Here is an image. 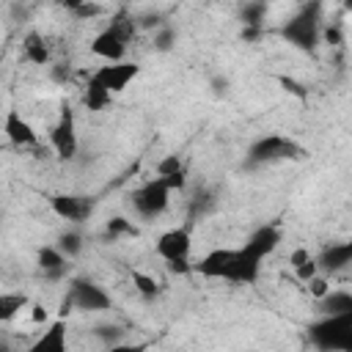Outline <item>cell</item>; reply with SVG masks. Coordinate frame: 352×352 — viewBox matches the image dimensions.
<instances>
[{
	"label": "cell",
	"instance_id": "6da1fadb",
	"mask_svg": "<svg viewBox=\"0 0 352 352\" xmlns=\"http://www.w3.org/2000/svg\"><path fill=\"white\" fill-rule=\"evenodd\" d=\"M261 261L245 253L242 248H217L209 250L198 264H192V272L204 278H220L231 283H253L258 278Z\"/></svg>",
	"mask_w": 352,
	"mask_h": 352
},
{
	"label": "cell",
	"instance_id": "7a4b0ae2",
	"mask_svg": "<svg viewBox=\"0 0 352 352\" xmlns=\"http://www.w3.org/2000/svg\"><path fill=\"white\" fill-rule=\"evenodd\" d=\"M280 36L286 44L302 50V52H316L319 36H322V0H308L283 28Z\"/></svg>",
	"mask_w": 352,
	"mask_h": 352
},
{
	"label": "cell",
	"instance_id": "3957f363",
	"mask_svg": "<svg viewBox=\"0 0 352 352\" xmlns=\"http://www.w3.org/2000/svg\"><path fill=\"white\" fill-rule=\"evenodd\" d=\"M308 338L322 352H352V311L322 314L319 322L308 324Z\"/></svg>",
	"mask_w": 352,
	"mask_h": 352
},
{
	"label": "cell",
	"instance_id": "277c9868",
	"mask_svg": "<svg viewBox=\"0 0 352 352\" xmlns=\"http://www.w3.org/2000/svg\"><path fill=\"white\" fill-rule=\"evenodd\" d=\"M135 19L129 16V14H118L113 22H110V28H104L102 33H96L94 36V41H91V52L96 55V58H102V60H124V55H126V47H129V38H135Z\"/></svg>",
	"mask_w": 352,
	"mask_h": 352
},
{
	"label": "cell",
	"instance_id": "5b68a950",
	"mask_svg": "<svg viewBox=\"0 0 352 352\" xmlns=\"http://www.w3.org/2000/svg\"><path fill=\"white\" fill-rule=\"evenodd\" d=\"M302 157H305V148L300 143H294L292 138L264 135L250 143V148L245 154V168H258V165H270L278 160H302Z\"/></svg>",
	"mask_w": 352,
	"mask_h": 352
},
{
	"label": "cell",
	"instance_id": "8992f818",
	"mask_svg": "<svg viewBox=\"0 0 352 352\" xmlns=\"http://www.w3.org/2000/svg\"><path fill=\"white\" fill-rule=\"evenodd\" d=\"M129 201H132V209H135L140 217L154 220V217H160V214L168 209L170 190H168V184L157 176V179H148L146 184H140L138 190H132Z\"/></svg>",
	"mask_w": 352,
	"mask_h": 352
},
{
	"label": "cell",
	"instance_id": "52a82bcc",
	"mask_svg": "<svg viewBox=\"0 0 352 352\" xmlns=\"http://www.w3.org/2000/svg\"><path fill=\"white\" fill-rule=\"evenodd\" d=\"M50 143H52L58 160H74L80 143H77V118H74L72 104L60 107V116L50 132Z\"/></svg>",
	"mask_w": 352,
	"mask_h": 352
},
{
	"label": "cell",
	"instance_id": "ba28073f",
	"mask_svg": "<svg viewBox=\"0 0 352 352\" xmlns=\"http://www.w3.org/2000/svg\"><path fill=\"white\" fill-rule=\"evenodd\" d=\"M66 297L72 300V308H80V311H91L94 314V311H107L110 308V294L102 286H96L94 280H88V278H74L69 283Z\"/></svg>",
	"mask_w": 352,
	"mask_h": 352
},
{
	"label": "cell",
	"instance_id": "9c48e42d",
	"mask_svg": "<svg viewBox=\"0 0 352 352\" xmlns=\"http://www.w3.org/2000/svg\"><path fill=\"white\" fill-rule=\"evenodd\" d=\"M157 256L165 258L168 264L170 261H187L190 258V250H192V236H190V226H176V228H168L160 234L157 245H154Z\"/></svg>",
	"mask_w": 352,
	"mask_h": 352
},
{
	"label": "cell",
	"instance_id": "30bf717a",
	"mask_svg": "<svg viewBox=\"0 0 352 352\" xmlns=\"http://www.w3.org/2000/svg\"><path fill=\"white\" fill-rule=\"evenodd\" d=\"M138 74H140V66H138L135 60H110L107 66H99L91 77H94L102 88H107L110 94H121Z\"/></svg>",
	"mask_w": 352,
	"mask_h": 352
},
{
	"label": "cell",
	"instance_id": "8fae6325",
	"mask_svg": "<svg viewBox=\"0 0 352 352\" xmlns=\"http://www.w3.org/2000/svg\"><path fill=\"white\" fill-rule=\"evenodd\" d=\"M50 206L66 223H85L91 217V212H94L96 204L88 195H66V192H60V195H52L50 198Z\"/></svg>",
	"mask_w": 352,
	"mask_h": 352
},
{
	"label": "cell",
	"instance_id": "7c38bea8",
	"mask_svg": "<svg viewBox=\"0 0 352 352\" xmlns=\"http://www.w3.org/2000/svg\"><path fill=\"white\" fill-rule=\"evenodd\" d=\"M278 245H280V228H278V226H258V228L248 236V242L242 245V250L250 253L253 258L264 261Z\"/></svg>",
	"mask_w": 352,
	"mask_h": 352
},
{
	"label": "cell",
	"instance_id": "4fadbf2b",
	"mask_svg": "<svg viewBox=\"0 0 352 352\" xmlns=\"http://www.w3.org/2000/svg\"><path fill=\"white\" fill-rule=\"evenodd\" d=\"M314 261H316V267L324 275H336V272H341V270L349 267V261H352V245L349 242H330V245L322 248V253Z\"/></svg>",
	"mask_w": 352,
	"mask_h": 352
},
{
	"label": "cell",
	"instance_id": "5bb4252c",
	"mask_svg": "<svg viewBox=\"0 0 352 352\" xmlns=\"http://www.w3.org/2000/svg\"><path fill=\"white\" fill-rule=\"evenodd\" d=\"M3 132L14 146H38V135L36 129L22 118V113L16 107H11L3 118Z\"/></svg>",
	"mask_w": 352,
	"mask_h": 352
},
{
	"label": "cell",
	"instance_id": "9a60e30c",
	"mask_svg": "<svg viewBox=\"0 0 352 352\" xmlns=\"http://www.w3.org/2000/svg\"><path fill=\"white\" fill-rule=\"evenodd\" d=\"M66 256L55 248V245H44V248H38V256H36V264H38V270H41V275L47 278V280H58V278H63L66 275Z\"/></svg>",
	"mask_w": 352,
	"mask_h": 352
},
{
	"label": "cell",
	"instance_id": "2e32d148",
	"mask_svg": "<svg viewBox=\"0 0 352 352\" xmlns=\"http://www.w3.org/2000/svg\"><path fill=\"white\" fill-rule=\"evenodd\" d=\"M63 349H66V324H63V319H58L33 344V352H63Z\"/></svg>",
	"mask_w": 352,
	"mask_h": 352
},
{
	"label": "cell",
	"instance_id": "e0dca14e",
	"mask_svg": "<svg viewBox=\"0 0 352 352\" xmlns=\"http://www.w3.org/2000/svg\"><path fill=\"white\" fill-rule=\"evenodd\" d=\"M316 308L322 314H349L352 311V294L349 292H327L324 297L316 300Z\"/></svg>",
	"mask_w": 352,
	"mask_h": 352
},
{
	"label": "cell",
	"instance_id": "ac0fdd59",
	"mask_svg": "<svg viewBox=\"0 0 352 352\" xmlns=\"http://www.w3.org/2000/svg\"><path fill=\"white\" fill-rule=\"evenodd\" d=\"M22 52L30 63H38V66H44L50 60V50H47V41L41 33H28L22 41Z\"/></svg>",
	"mask_w": 352,
	"mask_h": 352
},
{
	"label": "cell",
	"instance_id": "d6986e66",
	"mask_svg": "<svg viewBox=\"0 0 352 352\" xmlns=\"http://www.w3.org/2000/svg\"><path fill=\"white\" fill-rule=\"evenodd\" d=\"M264 16H267V0H248L239 6V22L242 25L264 28Z\"/></svg>",
	"mask_w": 352,
	"mask_h": 352
},
{
	"label": "cell",
	"instance_id": "ffe728a7",
	"mask_svg": "<svg viewBox=\"0 0 352 352\" xmlns=\"http://www.w3.org/2000/svg\"><path fill=\"white\" fill-rule=\"evenodd\" d=\"M110 99H113V94H110L107 88H102L94 77H88V85H85V94H82L85 107H88V110H104V107L110 104Z\"/></svg>",
	"mask_w": 352,
	"mask_h": 352
},
{
	"label": "cell",
	"instance_id": "44dd1931",
	"mask_svg": "<svg viewBox=\"0 0 352 352\" xmlns=\"http://www.w3.org/2000/svg\"><path fill=\"white\" fill-rule=\"evenodd\" d=\"M121 236H138V226H135L132 220L116 214V217H110V220L104 223V239H107V242H116V239H121Z\"/></svg>",
	"mask_w": 352,
	"mask_h": 352
},
{
	"label": "cell",
	"instance_id": "7402d4cb",
	"mask_svg": "<svg viewBox=\"0 0 352 352\" xmlns=\"http://www.w3.org/2000/svg\"><path fill=\"white\" fill-rule=\"evenodd\" d=\"M25 305H28V297L25 294H16V292L0 294V322H11Z\"/></svg>",
	"mask_w": 352,
	"mask_h": 352
},
{
	"label": "cell",
	"instance_id": "603a6c76",
	"mask_svg": "<svg viewBox=\"0 0 352 352\" xmlns=\"http://www.w3.org/2000/svg\"><path fill=\"white\" fill-rule=\"evenodd\" d=\"M66 258H74V256H80V250H82V234L80 231H74V228H69V231H63L60 236H58V245H55Z\"/></svg>",
	"mask_w": 352,
	"mask_h": 352
},
{
	"label": "cell",
	"instance_id": "cb8c5ba5",
	"mask_svg": "<svg viewBox=\"0 0 352 352\" xmlns=\"http://www.w3.org/2000/svg\"><path fill=\"white\" fill-rule=\"evenodd\" d=\"M94 336H96L107 349H113V346H118V344L124 341V330H121V324H113V322H107V324H96V327H94Z\"/></svg>",
	"mask_w": 352,
	"mask_h": 352
},
{
	"label": "cell",
	"instance_id": "d4e9b609",
	"mask_svg": "<svg viewBox=\"0 0 352 352\" xmlns=\"http://www.w3.org/2000/svg\"><path fill=\"white\" fill-rule=\"evenodd\" d=\"M132 286L146 297V300H151V297H157L160 294V283L151 278V275H146V272H132Z\"/></svg>",
	"mask_w": 352,
	"mask_h": 352
},
{
	"label": "cell",
	"instance_id": "484cf974",
	"mask_svg": "<svg viewBox=\"0 0 352 352\" xmlns=\"http://www.w3.org/2000/svg\"><path fill=\"white\" fill-rule=\"evenodd\" d=\"M173 44H176V30L170 25H160L154 30V50L157 52H170Z\"/></svg>",
	"mask_w": 352,
	"mask_h": 352
},
{
	"label": "cell",
	"instance_id": "4316f807",
	"mask_svg": "<svg viewBox=\"0 0 352 352\" xmlns=\"http://www.w3.org/2000/svg\"><path fill=\"white\" fill-rule=\"evenodd\" d=\"M212 206H214V195H212V192H198V195L192 198V204H190V223H192L195 217L206 214Z\"/></svg>",
	"mask_w": 352,
	"mask_h": 352
},
{
	"label": "cell",
	"instance_id": "83f0119b",
	"mask_svg": "<svg viewBox=\"0 0 352 352\" xmlns=\"http://www.w3.org/2000/svg\"><path fill=\"white\" fill-rule=\"evenodd\" d=\"M176 170H184L179 154H168V157H162L160 165H157V176H170V173H176Z\"/></svg>",
	"mask_w": 352,
	"mask_h": 352
},
{
	"label": "cell",
	"instance_id": "f1b7e54d",
	"mask_svg": "<svg viewBox=\"0 0 352 352\" xmlns=\"http://www.w3.org/2000/svg\"><path fill=\"white\" fill-rule=\"evenodd\" d=\"M305 283H308V292H311L316 300H319V297H324V294L330 292V280H327L324 275H319V272H316V275H311Z\"/></svg>",
	"mask_w": 352,
	"mask_h": 352
},
{
	"label": "cell",
	"instance_id": "f546056e",
	"mask_svg": "<svg viewBox=\"0 0 352 352\" xmlns=\"http://www.w3.org/2000/svg\"><path fill=\"white\" fill-rule=\"evenodd\" d=\"M160 25H162V16H160V14H140V16H135V28L157 30Z\"/></svg>",
	"mask_w": 352,
	"mask_h": 352
},
{
	"label": "cell",
	"instance_id": "4dcf8cb0",
	"mask_svg": "<svg viewBox=\"0 0 352 352\" xmlns=\"http://www.w3.org/2000/svg\"><path fill=\"white\" fill-rule=\"evenodd\" d=\"M165 184H168V190L173 192V190H182L184 184H187V170H176V173H170V176H160Z\"/></svg>",
	"mask_w": 352,
	"mask_h": 352
},
{
	"label": "cell",
	"instance_id": "1f68e13d",
	"mask_svg": "<svg viewBox=\"0 0 352 352\" xmlns=\"http://www.w3.org/2000/svg\"><path fill=\"white\" fill-rule=\"evenodd\" d=\"M278 80H280V85H283V88H286L289 94H294L297 99H305V96H308V91H305V88H302L300 82H294L292 77H278Z\"/></svg>",
	"mask_w": 352,
	"mask_h": 352
},
{
	"label": "cell",
	"instance_id": "d6a6232c",
	"mask_svg": "<svg viewBox=\"0 0 352 352\" xmlns=\"http://www.w3.org/2000/svg\"><path fill=\"white\" fill-rule=\"evenodd\" d=\"M294 272H297V278H300V280H308L311 275H316V272H319V267H316V261H314V258H308V261H302L300 267H294Z\"/></svg>",
	"mask_w": 352,
	"mask_h": 352
},
{
	"label": "cell",
	"instance_id": "836d02e7",
	"mask_svg": "<svg viewBox=\"0 0 352 352\" xmlns=\"http://www.w3.org/2000/svg\"><path fill=\"white\" fill-rule=\"evenodd\" d=\"M239 36H242V41H248V44H253V41H258V38L264 36V28H250V25H242V30H239Z\"/></svg>",
	"mask_w": 352,
	"mask_h": 352
},
{
	"label": "cell",
	"instance_id": "e575fe53",
	"mask_svg": "<svg viewBox=\"0 0 352 352\" xmlns=\"http://www.w3.org/2000/svg\"><path fill=\"white\" fill-rule=\"evenodd\" d=\"M96 14H102V8H99V6H94V3H88V0H85V3H82V6L74 11V16H77V19H85V16H96Z\"/></svg>",
	"mask_w": 352,
	"mask_h": 352
},
{
	"label": "cell",
	"instance_id": "d590c367",
	"mask_svg": "<svg viewBox=\"0 0 352 352\" xmlns=\"http://www.w3.org/2000/svg\"><path fill=\"white\" fill-rule=\"evenodd\" d=\"M212 94L214 96H226L228 94V80L226 77H214L212 80Z\"/></svg>",
	"mask_w": 352,
	"mask_h": 352
},
{
	"label": "cell",
	"instance_id": "8d00e7d4",
	"mask_svg": "<svg viewBox=\"0 0 352 352\" xmlns=\"http://www.w3.org/2000/svg\"><path fill=\"white\" fill-rule=\"evenodd\" d=\"M308 258H311V256H308V250H305V248H297V250H292L289 264H292V267H300V264H302V261H308Z\"/></svg>",
	"mask_w": 352,
	"mask_h": 352
},
{
	"label": "cell",
	"instance_id": "74e56055",
	"mask_svg": "<svg viewBox=\"0 0 352 352\" xmlns=\"http://www.w3.org/2000/svg\"><path fill=\"white\" fill-rule=\"evenodd\" d=\"M324 38H327L330 44H341V30H338L336 25H330V28L324 30Z\"/></svg>",
	"mask_w": 352,
	"mask_h": 352
},
{
	"label": "cell",
	"instance_id": "f35d334b",
	"mask_svg": "<svg viewBox=\"0 0 352 352\" xmlns=\"http://www.w3.org/2000/svg\"><path fill=\"white\" fill-rule=\"evenodd\" d=\"M33 322H47V311L41 305H33Z\"/></svg>",
	"mask_w": 352,
	"mask_h": 352
},
{
	"label": "cell",
	"instance_id": "ab89813d",
	"mask_svg": "<svg viewBox=\"0 0 352 352\" xmlns=\"http://www.w3.org/2000/svg\"><path fill=\"white\" fill-rule=\"evenodd\" d=\"M82 3H85V0H60V6H63V8H69L72 14H74V11H77Z\"/></svg>",
	"mask_w": 352,
	"mask_h": 352
},
{
	"label": "cell",
	"instance_id": "60d3db41",
	"mask_svg": "<svg viewBox=\"0 0 352 352\" xmlns=\"http://www.w3.org/2000/svg\"><path fill=\"white\" fill-rule=\"evenodd\" d=\"M341 3H344V6H346V8H352V0H341Z\"/></svg>",
	"mask_w": 352,
	"mask_h": 352
},
{
	"label": "cell",
	"instance_id": "b9f144b4",
	"mask_svg": "<svg viewBox=\"0 0 352 352\" xmlns=\"http://www.w3.org/2000/svg\"><path fill=\"white\" fill-rule=\"evenodd\" d=\"M3 349H6V344H3V341H0V352H3Z\"/></svg>",
	"mask_w": 352,
	"mask_h": 352
},
{
	"label": "cell",
	"instance_id": "7bdbcfd3",
	"mask_svg": "<svg viewBox=\"0 0 352 352\" xmlns=\"http://www.w3.org/2000/svg\"><path fill=\"white\" fill-rule=\"evenodd\" d=\"M16 3H28V0H16Z\"/></svg>",
	"mask_w": 352,
	"mask_h": 352
}]
</instances>
